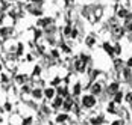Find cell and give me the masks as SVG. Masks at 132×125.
Segmentation results:
<instances>
[{
    "instance_id": "obj_6",
    "label": "cell",
    "mask_w": 132,
    "mask_h": 125,
    "mask_svg": "<svg viewBox=\"0 0 132 125\" xmlns=\"http://www.w3.org/2000/svg\"><path fill=\"white\" fill-rule=\"evenodd\" d=\"M84 66H85V62H84V60H78V62H76V68H78V69H84Z\"/></svg>"
},
{
    "instance_id": "obj_21",
    "label": "cell",
    "mask_w": 132,
    "mask_h": 125,
    "mask_svg": "<svg viewBox=\"0 0 132 125\" xmlns=\"http://www.w3.org/2000/svg\"><path fill=\"white\" fill-rule=\"evenodd\" d=\"M5 109H6V110H9V109H11V104H9V102H6V104H5Z\"/></svg>"
},
{
    "instance_id": "obj_7",
    "label": "cell",
    "mask_w": 132,
    "mask_h": 125,
    "mask_svg": "<svg viewBox=\"0 0 132 125\" xmlns=\"http://www.w3.org/2000/svg\"><path fill=\"white\" fill-rule=\"evenodd\" d=\"M65 119H67V114H59V116L56 118V121H58V122H64Z\"/></svg>"
},
{
    "instance_id": "obj_5",
    "label": "cell",
    "mask_w": 132,
    "mask_h": 125,
    "mask_svg": "<svg viewBox=\"0 0 132 125\" xmlns=\"http://www.w3.org/2000/svg\"><path fill=\"white\" fill-rule=\"evenodd\" d=\"M100 90H102L100 85H99V83H94V86H93V92H94V93H99Z\"/></svg>"
},
{
    "instance_id": "obj_3",
    "label": "cell",
    "mask_w": 132,
    "mask_h": 125,
    "mask_svg": "<svg viewBox=\"0 0 132 125\" xmlns=\"http://www.w3.org/2000/svg\"><path fill=\"white\" fill-rule=\"evenodd\" d=\"M44 95H46L47 98H53V95H55V90H53V89H46V90H44Z\"/></svg>"
},
{
    "instance_id": "obj_25",
    "label": "cell",
    "mask_w": 132,
    "mask_h": 125,
    "mask_svg": "<svg viewBox=\"0 0 132 125\" xmlns=\"http://www.w3.org/2000/svg\"><path fill=\"white\" fill-rule=\"evenodd\" d=\"M128 65H129V66H132V57L129 59V62H128Z\"/></svg>"
},
{
    "instance_id": "obj_11",
    "label": "cell",
    "mask_w": 132,
    "mask_h": 125,
    "mask_svg": "<svg viewBox=\"0 0 132 125\" xmlns=\"http://www.w3.org/2000/svg\"><path fill=\"white\" fill-rule=\"evenodd\" d=\"M128 11H126V9H120L119 11V17H128Z\"/></svg>"
},
{
    "instance_id": "obj_4",
    "label": "cell",
    "mask_w": 132,
    "mask_h": 125,
    "mask_svg": "<svg viewBox=\"0 0 132 125\" xmlns=\"http://www.w3.org/2000/svg\"><path fill=\"white\" fill-rule=\"evenodd\" d=\"M91 124L93 125H100V124H102V118H100V116H99V118H93Z\"/></svg>"
},
{
    "instance_id": "obj_14",
    "label": "cell",
    "mask_w": 132,
    "mask_h": 125,
    "mask_svg": "<svg viewBox=\"0 0 132 125\" xmlns=\"http://www.w3.org/2000/svg\"><path fill=\"white\" fill-rule=\"evenodd\" d=\"M121 97H123L121 93H117V95H116V102H120V101H121Z\"/></svg>"
},
{
    "instance_id": "obj_26",
    "label": "cell",
    "mask_w": 132,
    "mask_h": 125,
    "mask_svg": "<svg viewBox=\"0 0 132 125\" xmlns=\"http://www.w3.org/2000/svg\"><path fill=\"white\" fill-rule=\"evenodd\" d=\"M0 68H2V66H0Z\"/></svg>"
},
{
    "instance_id": "obj_24",
    "label": "cell",
    "mask_w": 132,
    "mask_h": 125,
    "mask_svg": "<svg viewBox=\"0 0 132 125\" xmlns=\"http://www.w3.org/2000/svg\"><path fill=\"white\" fill-rule=\"evenodd\" d=\"M112 125H121V122H120V121H117V122H114Z\"/></svg>"
},
{
    "instance_id": "obj_1",
    "label": "cell",
    "mask_w": 132,
    "mask_h": 125,
    "mask_svg": "<svg viewBox=\"0 0 132 125\" xmlns=\"http://www.w3.org/2000/svg\"><path fill=\"white\" fill-rule=\"evenodd\" d=\"M94 104H96V98H94L93 95L84 97V106H85V107H93Z\"/></svg>"
},
{
    "instance_id": "obj_10",
    "label": "cell",
    "mask_w": 132,
    "mask_h": 125,
    "mask_svg": "<svg viewBox=\"0 0 132 125\" xmlns=\"http://www.w3.org/2000/svg\"><path fill=\"white\" fill-rule=\"evenodd\" d=\"M117 89H119V85H117V83H112L111 88H109V90H111V92H116Z\"/></svg>"
},
{
    "instance_id": "obj_20",
    "label": "cell",
    "mask_w": 132,
    "mask_h": 125,
    "mask_svg": "<svg viewBox=\"0 0 132 125\" xmlns=\"http://www.w3.org/2000/svg\"><path fill=\"white\" fill-rule=\"evenodd\" d=\"M34 72H35V74H38V72H40V66H35V69H34Z\"/></svg>"
},
{
    "instance_id": "obj_18",
    "label": "cell",
    "mask_w": 132,
    "mask_h": 125,
    "mask_svg": "<svg viewBox=\"0 0 132 125\" xmlns=\"http://www.w3.org/2000/svg\"><path fill=\"white\" fill-rule=\"evenodd\" d=\"M126 100H128V101H132V92H131V93H128V95H126Z\"/></svg>"
},
{
    "instance_id": "obj_9",
    "label": "cell",
    "mask_w": 132,
    "mask_h": 125,
    "mask_svg": "<svg viewBox=\"0 0 132 125\" xmlns=\"http://www.w3.org/2000/svg\"><path fill=\"white\" fill-rule=\"evenodd\" d=\"M34 97H35V98H41V90L40 89H35V90H34Z\"/></svg>"
},
{
    "instance_id": "obj_16",
    "label": "cell",
    "mask_w": 132,
    "mask_h": 125,
    "mask_svg": "<svg viewBox=\"0 0 132 125\" xmlns=\"http://www.w3.org/2000/svg\"><path fill=\"white\" fill-rule=\"evenodd\" d=\"M125 77H126V78H129V77H131V72H129V69H125Z\"/></svg>"
},
{
    "instance_id": "obj_2",
    "label": "cell",
    "mask_w": 132,
    "mask_h": 125,
    "mask_svg": "<svg viewBox=\"0 0 132 125\" xmlns=\"http://www.w3.org/2000/svg\"><path fill=\"white\" fill-rule=\"evenodd\" d=\"M114 35H116V38H120L121 35H123V29H121V27H117V26H114Z\"/></svg>"
},
{
    "instance_id": "obj_22",
    "label": "cell",
    "mask_w": 132,
    "mask_h": 125,
    "mask_svg": "<svg viewBox=\"0 0 132 125\" xmlns=\"http://www.w3.org/2000/svg\"><path fill=\"white\" fill-rule=\"evenodd\" d=\"M30 121H32V119H30V118H27L26 121H24V125H29V124H30Z\"/></svg>"
},
{
    "instance_id": "obj_19",
    "label": "cell",
    "mask_w": 132,
    "mask_h": 125,
    "mask_svg": "<svg viewBox=\"0 0 132 125\" xmlns=\"http://www.w3.org/2000/svg\"><path fill=\"white\" fill-rule=\"evenodd\" d=\"M108 110H109V112H114V104H109V107H108Z\"/></svg>"
},
{
    "instance_id": "obj_12",
    "label": "cell",
    "mask_w": 132,
    "mask_h": 125,
    "mask_svg": "<svg viewBox=\"0 0 132 125\" xmlns=\"http://www.w3.org/2000/svg\"><path fill=\"white\" fill-rule=\"evenodd\" d=\"M61 104H62V100H61V97H59V98H56V100H55V107H59Z\"/></svg>"
},
{
    "instance_id": "obj_8",
    "label": "cell",
    "mask_w": 132,
    "mask_h": 125,
    "mask_svg": "<svg viewBox=\"0 0 132 125\" xmlns=\"http://www.w3.org/2000/svg\"><path fill=\"white\" fill-rule=\"evenodd\" d=\"M103 47H105V51H106V53H109V54H112V50H111V45H109L108 42H106V44L103 45Z\"/></svg>"
},
{
    "instance_id": "obj_15",
    "label": "cell",
    "mask_w": 132,
    "mask_h": 125,
    "mask_svg": "<svg viewBox=\"0 0 132 125\" xmlns=\"http://www.w3.org/2000/svg\"><path fill=\"white\" fill-rule=\"evenodd\" d=\"M87 44H88V45H93V44H94V38H88Z\"/></svg>"
},
{
    "instance_id": "obj_23",
    "label": "cell",
    "mask_w": 132,
    "mask_h": 125,
    "mask_svg": "<svg viewBox=\"0 0 132 125\" xmlns=\"http://www.w3.org/2000/svg\"><path fill=\"white\" fill-rule=\"evenodd\" d=\"M76 35H78V30H73V32H71V36L75 38V36H76Z\"/></svg>"
},
{
    "instance_id": "obj_17",
    "label": "cell",
    "mask_w": 132,
    "mask_h": 125,
    "mask_svg": "<svg viewBox=\"0 0 132 125\" xmlns=\"http://www.w3.org/2000/svg\"><path fill=\"white\" fill-rule=\"evenodd\" d=\"M64 107H65V110H70V107H71V104H70V101H68V102H65V104H64Z\"/></svg>"
},
{
    "instance_id": "obj_13",
    "label": "cell",
    "mask_w": 132,
    "mask_h": 125,
    "mask_svg": "<svg viewBox=\"0 0 132 125\" xmlns=\"http://www.w3.org/2000/svg\"><path fill=\"white\" fill-rule=\"evenodd\" d=\"M79 92H80V86L79 85H76V86H75V95H78Z\"/></svg>"
}]
</instances>
